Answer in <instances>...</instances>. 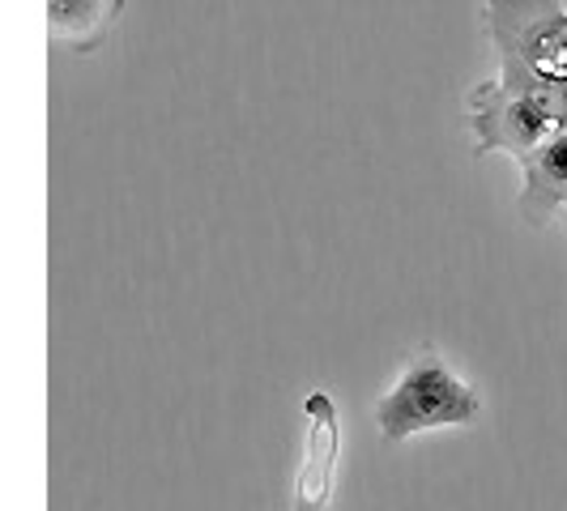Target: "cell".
<instances>
[{
	"mask_svg": "<svg viewBox=\"0 0 567 511\" xmlns=\"http://www.w3.org/2000/svg\"><path fill=\"white\" fill-rule=\"evenodd\" d=\"M483 22L508 90H555L567 82L564 0H483Z\"/></svg>",
	"mask_w": 567,
	"mask_h": 511,
	"instance_id": "cell-1",
	"label": "cell"
},
{
	"mask_svg": "<svg viewBox=\"0 0 567 511\" xmlns=\"http://www.w3.org/2000/svg\"><path fill=\"white\" fill-rule=\"evenodd\" d=\"M483 414V397L474 384H465L444 358L410 363L398 384L375 400V426L384 444H405L423 430L465 426Z\"/></svg>",
	"mask_w": 567,
	"mask_h": 511,
	"instance_id": "cell-2",
	"label": "cell"
},
{
	"mask_svg": "<svg viewBox=\"0 0 567 511\" xmlns=\"http://www.w3.org/2000/svg\"><path fill=\"white\" fill-rule=\"evenodd\" d=\"M465 119L474 128V158H486L495 149L525 158L564 128L555 90H508L504 82L478 85L470 94Z\"/></svg>",
	"mask_w": 567,
	"mask_h": 511,
	"instance_id": "cell-3",
	"label": "cell"
},
{
	"mask_svg": "<svg viewBox=\"0 0 567 511\" xmlns=\"http://www.w3.org/2000/svg\"><path fill=\"white\" fill-rule=\"evenodd\" d=\"M303 465L295 478V511H333V473L341 452L338 405L329 393H308L303 400Z\"/></svg>",
	"mask_w": 567,
	"mask_h": 511,
	"instance_id": "cell-4",
	"label": "cell"
},
{
	"mask_svg": "<svg viewBox=\"0 0 567 511\" xmlns=\"http://www.w3.org/2000/svg\"><path fill=\"white\" fill-rule=\"evenodd\" d=\"M516 167L525 175L516 213L534 230H542L567 205V128H559L550 142H542L534 154L516 158Z\"/></svg>",
	"mask_w": 567,
	"mask_h": 511,
	"instance_id": "cell-5",
	"label": "cell"
},
{
	"mask_svg": "<svg viewBox=\"0 0 567 511\" xmlns=\"http://www.w3.org/2000/svg\"><path fill=\"white\" fill-rule=\"evenodd\" d=\"M124 0H48V39L60 52L90 56L107 43Z\"/></svg>",
	"mask_w": 567,
	"mask_h": 511,
	"instance_id": "cell-6",
	"label": "cell"
},
{
	"mask_svg": "<svg viewBox=\"0 0 567 511\" xmlns=\"http://www.w3.org/2000/svg\"><path fill=\"white\" fill-rule=\"evenodd\" d=\"M555 107H559V115H564V128H567V82L555 85Z\"/></svg>",
	"mask_w": 567,
	"mask_h": 511,
	"instance_id": "cell-7",
	"label": "cell"
},
{
	"mask_svg": "<svg viewBox=\"0 0 567 511\" xmlns=\"http://www.w3.org/2000/svg\"><path fill=\"white\" fill-rule=\"evenodd\" d=\"M564 230H567V205H564Z\"/></svg>",
	"mask_w": 567,
	"mask_h": 511,
	"instance_id": "cell-8",
	"label": "cell"
}]
</instances>
